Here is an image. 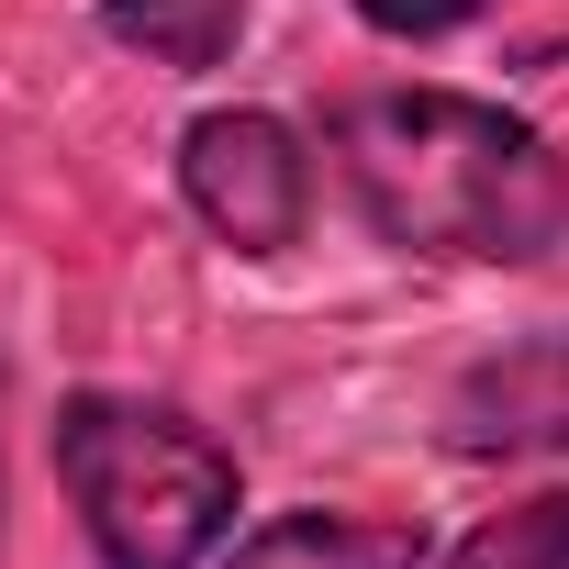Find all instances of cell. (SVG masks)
<instances>
[{"label": "cell", "instance_id": "cell-1", "mask_svg": "<svg viewBox=\"0 0 569 569\" xmlns=\"http://www.w3.org/2000/svg\"><path fill=\"white\" fill-rule=\"evenodd\" d=\"M358 223L447 268H536L569 246V157L480 90H358L325 112Z\"/></svg>", "mask_w": 569, "mask_h": 569}, {"label": "cell", "instance_id": "cell-2", "mask_svg": "<svg viewBox=\"0 0 569 569\" xmlns=\"http://www.w3.org/2000/svg\"><path fill=\"white\" fill-rule=\"evenodd\" d=\"M46 469L101 569H201L234 536V447L146 391H68Z\"/></svg>", "mask_w": 569, "mask_h": 569}, {"label": "cell", "instance_id": "cell-3", "mask_svg": "<svg viewBox=\"0 0 569 569\" xmlns=\"http://www.w3.org/2000/svg\"><path fill=\"white\" fill-rule=\"evenodd\" d=\"M179 201H190L234 257H291L302 223H313V146L279 123V112H257V101L201 112V123L179 134Z\"/></svg>", "mask_w": 569, "mask_h": 569}, {"label": "cell", "instance_id": "cell-4", "mask_svg": "<svg viewBox=\"0 0 569 569\" xmlns=\"http://www.w3.org/2000/svg\"><path fill=\"white\" fill-rule=\"evenodd\" d=\"M447 458H502V469H569V325L491 347L447 391Z\"/></svg>", "mask_w": 569, "mask_h": 569}, {"label": "cell", "instance_id": "cell-5", "mask_svg": "<svg viewBox=\"0 0 569 569\" xmlns=\"http://www.w3.org/2000/svg\"><path fill=\"white\" fill-rule=\"evenodd\" d=\"M223 569H436L425 525L402 513H336V502H302V513H268L223 547Z\"/></svg>", "mask_w": 569, "mask_h": 569}, {"label": "cell", "instance_id": "cell-6", "mask_svg": "<svg viewBox=\"0 0 569 569\" xmlns=\"http://www.w3.org/2000/svg\"><path fill=\"white\" fill-rule=\"evenodd\" d=\"M101 34L134 46L146 68L212 79V68L246 46V0H101Z\"/></svg>", "mask_w": 569, "mask_h": 569}, {"label": "cell", "instance_id": "cell-7", "mask_svg": "<svg viewBox=\"0 0 569 569\" xmlns=\"http://www.w3.org/2000/svg\"><path fill=\"white\" fill-rule=\"evenodd\" d=\"M447 569H569V480L513 502V513H491V525H469V547Z\"/></svg>", "mask_w": 569, "mask_h": 569}, {"label": "cell", "instance_id": "cell-8", "mask_svg": "<svg viewBox=\"0 0 569 569\" xmlns=\"http://www.w3.org/2000/svg\"><path fill=\"white\" fill-rule=\"evenodd\" d=\"M491 12H502V0H358V23L380 46H447V34H469Z\"/></svg>", "mask_w": 569, "mask_h": 569}]
</instances>
